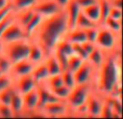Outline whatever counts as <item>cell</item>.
Returning a JSON list of instances; mask_svg holds the SVG:
<instances>
[{
  "mask_svg": "<svg viewBox=\"0 0 123 119\" xmlns=\"http://www.w3.org/2000/svg\"><path fill=\"white\" fill-rule=\"evenodd\" d=\"M68 30L67 14L65 9H63L56 14L44 17L29 39L38 43L47 56L53 53L56 45L65 38Z\"/></svg>",
  "mask_w": 123,
  "mask_h": 119,
  "instance_id": "obj_1",
  "label": "cell"
},
{
  "mask_svg": "<svg viewBox=\"0 0 123 119\" xmlns=\"http://www.w3.org/2000/svg\"><path fill=\"white\" fill-rule=\"evenodd\" d=\"M98 89L104 95H109L112 89L121 83V63L120 58L116 55V50L106 52L103 64L98 67Z\"/></svg>",
  "mask_w": 123,
  "mask_h": 119,
  "instance_id": "obj_2",
  "label": "cell"
},
{
  "mask_svg": "<svg viewBox=\"0 0 123 119\" xmlns=\"http://www.w3.org/2000/svg\"><path fill=\"white\" fill-rule=\"evenodd\" d=\"M29 48H30V39L25 38V39H21V40H16L1 45L0 46V51L13 64L18 61H22V60L28 59Z\"/></svg>",
  "mask_w": 123,
  "mask_h": 119,
  "instance_id": "obj_3",
  "label": "cell"
},
{
  "mask_svg": "<svg viewBox=\"0 0 123 119\" xmlns=\"http://www.w3.org/2000/svg\"><path fill=\"white\" fill-rule=\"evenodd\" d=\"M91 83H85V85H76L70 91L69 96L66 100L69 111L76 112L79 107L83 106L86 103V100L89 95L91 94Z\"/></svg>",
  "mask_w": 123,
  "mask_h": 119,
  "instance_id": "obj_4",
  "label": "cell"
},
{
  "mask_svg": "<svg viewBox=\"0 0 123 119\" xmlns=\"http://www.w3.org/2000/svg\"><path fill=\"white\" fill-rule=\"evenodd\" d=\"M118 36H120V35L115 34L111 30H109L108 28H106L105 26L99 25V29H98L97 38L95 40V45L96 47L104 50L105 52L112 51V50H116L117 43L119 42Z\"/></svg>",
  "mask_w": 123,
  "mask_h": 119,
  "instance_id": "obj_5",
  "label": "cell"
},
{
  "mask_svg": "<svg viewBox=\"0 0 123 119\" xmlns=\"http://www.w3.org/2000/svg\"><path fill=\"white\" fill-rule=\"evenodd\" d=\"M25 38H27V36H26V34H25L24 28L14 20V21L6 28L3 34L1 35V38H0V46L4 45V43L12 42V41L25 39Z\"/></svg>",
  "mask_w": 123,
  "mask_h": 119,
  "instance_id": "obj_6",
  "label": "cell"
},
{
  "mask_svg": "<svg viewBox=\"0 0 123 119\" xmlns=\"http://www.w3.org/2000/svg\"><path fill=\"white\" fill-rule=\"evenodd\" d=\"M31 9L43 17L51 16L63 10L54 0H38Z\"/></svg>",
  "mask_w": 123,
  "mask_h": 119,
  "instance_id": "obj_7",
  "label": "cell"
},
{
  "mask_svg": "<svg viewBox=\"0 0 123 119\" xmlns=\"http://www.w3.org/2000/svg\"><path fill=\"white\" fill-rule=\"evenodd\" d=\"M40 111L43 113V116H51V117H60V116H65L67 112L69 111L66 101H55V102L49 103L44 105Z\"/></svg>",
  "mask_w": 123,
  "mask_h": 119,
  "instance_id": "obj_8",
  "label": "cell"
},
{
  "mask_svg": "<svg viewBox=\"0 0 123 119\" xmlns=\"http://www.w3.org/2000/svg\"><path fill=\"white\" fill-rule=\"evenodd\" d=\"M94 66L91 65L87 61H84L81 66L74 73L76 85H85V83H91L93 78Z\"/></svg>",
  "mask_w": 123,
  "mask_h": 119,
  "instance_id": "obj_9",
  "label": "cell"
},
{
  "mask_svg": "<svg viewBox=\"0 0 123 119\" xmlns=\"http://www.w3.org/2000/svg\"><path fill=\"white\" fill-rule=\"evenodd\" d=\"M13 86L17 92H19L21 94H25L30 90L35 89L37 87V82L34 79L32 75L28 74L13 78Z\"/></svg>",
  "mask_w": 123,
  "mask_h": 119,
  "instance_id": "obj_10",
  "label": "cell"
},
{
  "mask_svg": "<svg viewBox=\"0 0 123 119\" xmlns=\"http://www.w3.org/2000/svg\"><path fill=\"white\" fill-rule=\"evenodd\" d=\"M103 103H104V100H102L99 95L91 92V94L89 95V98L86 100V103H85L86 115L90 116V117H99Z\"/></svg>",
  "mask_w": 123,
  "mask_h": 119,
  "instance_id": "obj_11",
  "label": "cell"
},
{
  "mask_svg": "<svg viewBox=\"0 0 123 119\" xmlns=\"http://www.w3.org/2000/svg\"><path fill=\"white\" fill-rule=\"evenodd\" d=\"M34 67H35V64H32L28 59H25V60L16 62V63H13L11 65L9 74L12 76V78L24 76V75L31 74Z\"/></svg>",
  "mask_w": 123,
  "mask_h": 119,
  "instance_id": "obj_12",
  "label": "cell"
},
{
  "mask_svg": "<svg viewBox=\"0 0 123 119\" xmlns=\"http://www.w3.org/2000/svg\"><path fill=\"white\" fill-rule=\"evenodd\" d=\"M24 101V113H34L38 109L39 105V95L37 87L35 89L23 94Z\"/></svg>",
  "mask_w": 123,
  "mask_h": 119,
  "instance_id": "obj_13",
  "label": "cell"
},
{
  "mask_svg": "<svg viewBox=\"0 0 123 119\" xmlns=\"http://www.w3.org/2000/svg\"><path fill=\"white\" fill-rule=\"evenodd\" d=\"M37 90H38V95H39L38 108H42L44 105L49 104V103L58 101V99L52 93L51 90H50L45 85H43V83L37 85Z\"/></svg>",
  "mask_w": 123,
  "mask_h": 119,
  "instance_id": "obj_14",
  "label": "cell"
},
{
  "mask_svg": "<svg viewBox=\"0 0 123 119\" xmlns=\"http://www.w3.org/2000/svg\"><path fill=\"white\" fill-rule=\"evenodd\" d=\"M66 14H67V21H68V27L69 29H72L76 26V21L79 13L81 12V8L77 3L76 0H70L68 6L65 8Z\"/></svg>",
  "mask_w": 123,
  "mask_h": 119,
  "instance_id": "obj_15",
  "label": "cell"
},
{
  "mask_svg": "<svg viewBox=\"0 0 123 119\" xmlns=\"http://www.w3.org/2000/svg\"><path fill=\"white\" fill-rule=\"evenodd\" d=\"M45 59V53L43 49L38 45L37 42L30 40V48H29V53H28V60L31 62L32 64H39L43 62Z\"/></svg>",
  "mask_w": 123,
  "mask_h": 119,
  "instance_id": "obj_16",
  "label": "cell"
},
{
  "mask_svg": "<svg viewBox=\"0 0 123 119\" xmlns=\"http://www.w3.org/2000/svg\"><path fill=\"white\" fill-rule=\"evenodd\" d=\"M31 75L34 77V79L36 80L37 85H41V83H43L47 80L48 77H49V72H48V68L44 61L35 65L34 69L31 72Z\"/></svg>",
  "mask_w": 123,
  "mask_h": 119,
  "instance_id": "obj_17",
  "label": "cell"
},
{
  "mask_svg": "<svg viewBox=\"0 0 123 119\" xmlns=\"http://www.w3.org/2000/svg\"><path fill=\"white\" fill-rule=\"evenodd\" d=\"M43 19H44V17H43L42 15H40L39 13H36V12L34 13L31 19L24 26V30H25V34H26V36H27V38H30V37L34 35V33L36 32L37 28L39 27V25H40L41 22L43 21Z\"/></svg>",
  "mask_w": 123,
  "mask_h": 119,
  "instance_id": "obj_18",
  "label": "cell"
},
{
  "mask_svg": "<svg viewBox=\"0 0 123 119\" xmlns=\"http://www.w3.org/2000/svg\"><path fill=\"white\" fill-rule=\"evenodd\" d=\"M65 39H67L70 43H82L86 40V37H85V33L83 29L80 28H72L69 29L67 32L65 36Z\"/></svg>",
  "mask_w": 123,
  "mask_h": 119,
  "instance_id": "obj_19",
  "label": "cell"
},
{
  "mask_svg": "<svg viewBox=\"0 0 123 119\" xmlns=\"http://www.w3.org/2000/svg\"><path fill=\"white\" fill-rule=\"evenodd\" d=\"M105 56H106V52H105L104 50L99 49L98 47H96L95 49L89 54L86 61L89 62L91 65H93L94 67L98 68L103 64V62H104Z\"/></svg>",
  "mask_w": 123,
  "mask_h": 119,
  "instance_id": "obj_20",
  "label": "cell"
},
{
  "mask_svg": "<svg viewBox=\"0 0 123 119\" xmlns=\"http://www.w3.org/2000/svg\"><path fill=\"white\" fill-rule=\"evenodd\" d=\"M10 106L12 108L13 113H14V117L15 116H19L22 115V113H24V101H23V94H21L19 92H17L15 90L14 94L12 96L11 100Z\"/></svg>",
  "mask_w": 123,
  "mask_h": 119,
  "instance_id": "obj_21",
  "label": "cell"
},
{
  "mask_svg": "<svg viewBox=\"0 0 123 119\" xmlns=\"http://www.w3.org/2000/svg\"><path fill=\"white\" fill-rule=\"evenodd\" d=\"M83 13L89 17L91 21H93L94 23L98 24L99 25V21H100V11H99V4H98V1L96 3L92 4V6H89L86 8L81 9Z\"/></svg>",
  "mask_w": 123,
  "mask_h": 119,
  "instance_id": "obj_22",
  "label": "cell"
},
{
  "mask_svg": "<svg viewBox=\"0 0 123 119\" xmlns=\"http://www.w3.org/2000/svg\"><path fill=\"white\" fill-rule=\"evenodd\" d=\"M44 63L47 65L48 72H49V76H53V75H58L62 73L61 66L58 64L57 60H56L54 53L50 54V55H47L44 59Z\"/></svg>",
  "mask_w": 123,
  "mask_h": 119,
  "instance_id": "obj_23",
  "label": "cell"
},
{
  "mask_svg": "<svg viewBox=\"0 0 123 119\" xmlns=\"http://www.w3.org/2000/svg\"><path fill=\"white\" fill-rule=\"evenodd\" d=\"M38 0H10V4L14 12L31 9Z\"/></svg>",
  "mask_w": 123,
  "mask_h": 119,
  "instance_id": "obj_24",
  "label": "cell"
},
{
  "mask_svg": "<svg viewBox=\"0 0 123 119\" xmlns=\"http://www.w3.org/2000/svg\"><path fill=\"white\" fill-rule=\"evenodd\" d=\"M34 10L32 9H26V10H23V11H18V12H14V15H15V21L24 28V26L28 23L31 16L34 15Z\"/></svg>",
  "mask_w": 123,
  "mask_h": 119,
  "instance_id": "obj_25",
  "label": "cell"
},
{
  "mask_svg": "<svg viewBox=\"0 0 123 119\" xmlns=\"http://www.w3.org/2000/svg\"><path fill=\"white\" fill-rule=\"evenodd\" d=\"M106 100L111 105L113 112H115L116 118H121L122 117V102L121 98H117V96H111V95H105Z\"/></svg>",
  "mask_w": 123,
  "mask_h": 119,
  "instance_id": "obj_26",
  "label": "cell"
},
{
  "mask_svg": "<svg viewBox=\"0 0 123 119\" xmlns=\"http://www.w3.org/2000/svg\"><path fill=\"white\" fill-rule=\"evenodd\" d=\"M102 25L105 26L106 28H108L109 30H111L115 34L117 35L121 34V30H122L121 20H115V19H111V17H107Z\"/></svg>",
  "mask_w": 123,
  "mask_h": 119,
  "instance_id": "obj_27",
  "label": "cell"
},
{
  "mask_svg": "<svg viewBox=\"0 0 123 119\" xmlns=\"http://www.w3.org/2000/svg\"><path fill=\"white\" fill-rule=\"evenodd\" d=\"M94 25H98V24H96V23H94L93 21H91V20L81 11V12L79 13L78 17H77L74 28H80V29L84 30V29H86V28L91 27V26H94Z\"/></svg>",
  "mask_w": 123,
  "mask_h": 119,
  "instance_id": "obj_28",
  "label": "cell"
},
{
  "mask_svg": "<svg viewBox=\"0 0 123 119\" xmlns=\"http://www.w3.org/2000/svg\"><path fill=\"white\" fill-rule=\"evenodd\" d=\"M50 90H51V92L58 99V100H62V101L67 100V98L70 94V91H71L70 88L66 87V86H64V85L60 86V87H56V88H51Z\"/></svg>",
  "mask_w": 123,
  "mask_h": 119,
  "instance_id": "obj_29",
  "label": "cell"
},
{
  "mask_svg": "<svg viewBox=\"0 0 123 119\" xmlns=\"http://www.w3.org/2000/svg\"><path fill=\"white\" fill-rule=\"evenodd\" d=\"M98 4H99V11H100L99 25H102V24L105 22V20L109 16L111 4H110V1H109V0H98Z\"/></svg>",
  "mask_w": 123,
  "mask_h": 119,
  "instance_id": "obj_30",
  "label": "cell"
},
{
  "mask_svg": "<svg viewBox=\"0 0 123 119\" xmlns=\"http://www.w3.org/2000/svg\"><path fill=\"white\" fill-rule=\"evenodd\" d=\"M56 51H60L61 53L65 54L67 56H70L71 54H74V49H72V43H70L67 39L64 38L63 40H61L60 42L56 45L55 47Z\"/></svg>",
  "mask_w": 123,
  "mask_h": 119,
  "instance_id": "obj_31",
  "label": "cell"
},
{
  "mask_svg": "<svg viewBox=\"0 0 123 119\" xmlns=\"http://www.w3.org/2000/svg\"><path fill=\"white\" fill-rule=\"evenodd\" d=\"M14 92H15V88H14V86H13V83L10 86V87H8L4 90H2V91L0 92V104L10 105Z\"/></svg>",
  "mask_w": 123,
  "mask_h": 119,
  "instance_id": "obj_32",
  "label": "cell"
},
{
  "mask_svg": "<svg viewBox=\"0 0 123 119\" xmlns=\"http://www.w3.org/2000/svg\"><path fill=\"white\" fill-rule=\"evenodd\" d=\"M61 76H62V79H63V85L66 86V87L72 88L76 86V80H74V75L71 70L69 69H65L61 73Z\"/></svg>",
  "mask_w": 123,
  "mask_h": 119,
  "instance_id": "obj_33",
  "label": "cell"
},
{
  "mask_svg": "<svg viewBox=\"0 0 123 119\" xmlns=\"http://www.w3.org/2000/svg\"><path fill=\"white\" fill-rule=\"evenodd\" d=\"M83 60L80 59L79 56H77L76 54H71V55L68 58V67L67 69L71 70L72 73H74L79 67L81 66V64L83 63Z\"/></svg>",
  "mask_w": 123,
  "mask_h": 119,
  "instance_id": "obj_34",
  "label": "cell"
},
{
  "mask_svg": "<svg viewBox=\"0 0 123 119\" xmlns=\"http://www.w3.org/2000/svg\"><path fill=\"white\" fill-rule=\"evenodd\" d=\"M99 117H104V118H116L115 112H113L111 105L109 104V102L106 100L105 98V101L103 103V107H102V112H100V116Z\"/></svg>",
  "mask_w": 123,
  "mask_h": 119,
  "instance_id": "obj_35",
  "label": "cell"
},
{
  "mask_svg": "<svg viewBox=\"0 0 123 119\" xmlns=\"http://www.w3.org/2000/svg\"><path fill=\"white\" fill-rule=\"evenodd\" d=\"M98 29H99V25H94V26H91V27L86 28V29H84L86 40L95 43V40L98 35Z\"/></svg>",
  "mask_w": 123,
  "mask_h": 119,
  "instance_id": "obj_36",
  "label": "cell"
},
{
  "mask_svg": "<svg viewBox=\"0 0 123 119\" xmlns=\"http://www.w3.org/2000/svg\"><path fill=\"white\" fill-rule=\"evenodd\" d=\"M53 53H54V55H55L56 60H57L58 64H60L62 72L65 70V69H67V67H68V58H69V56L65 55V54L61 53L60 51H56V50H54Z\"/></svg>",
  "mask_w": 123,
  "mask_h": 119,
  "instance_id": "obj_37",
  "label": "cell"
},
{
  "mask_svg": "<svg viewBox=\"0 0 123 119\" xmlns=\"http://www.w3.org/2000/svg\"><path fill=\"white\" fill-rule=\"evenodd\" d=\"M11 65H12V63L10 62V60L0 51V69H1L4 74H9V73H10Z\"/></svg>",
  "mask_w": 123,
  "mask_h": 119,
  "instance_id": "obj_38",
  "label": "cell"
},
{
  "mask_svg": "<svg viewBox=\"0 0 123 119\" xmlns=\"http://www.w3.org/2000/svg\"><path fill=\"white\" fill-rule=\"evenodd\" d=\"M14 20H15V15H14V12H12L6 17H4L2 21H0V38H1V35L3 34V32L6 30V28L8 27Z\"/></svg>",
  "mask_w": 123,
  "mask_h": 119,
  "instance_id": "obj_39",
  "label": "cell"
},
{
  "mask_svg": "<svg viewBox=\"0 0 123 119\" xmlns=\"http://www.w3.org/2000/svg\"><path fill=\"white\" fill-rule=\"evenodd\" d=\"M72 49H74V54H76L77 56H79L80 59H82L83 61H86L89 54L85 52V50L83 49V47L81 46V43H74L72 45Z\"/></svg>",
  "mask_w": 123,
  "mask_h": 119,
  "instance_id": "obj_40",
  "label": "cell"
},
{
  "mask_svg": "<svg viewBox=\"0 0 123 119\" xmlns=\"http://www.w3.org/2000/svg\"><path fill=\"white\" fill-rule=\"evenodd\" d=\"M13 83V78L10 74H3L0 76V92Z\"/></svg>",
  "mask_w": 123,
  "mask_h": 119,
  "instance_id": "obj_41",
  "label": "cell"
},
{
  "mask_svg": "<svg viewBox=\"0 0 123 119\" xmlns=\"http://www.w3.org/2000/svg\"><path fill=\"white\" fill-rule=\"evenodd\" d=\"M11 117H14V113H13L10 105L0 104V118H11Z\"/></svg>",
  "mask_w": 123,
  "mask_h": 119,
  "instance_id": "obj_42",
  "label": "cell"
},
{
  "mask_svg": "<svg viewBox=\"0 0 123 119\" xmlns=\"http://www.w3.org/2000/svg\"><path fill=\"white\" fill-rule=\"evenodd\" d=\"M108 17H111V19H115V20H121L122 19V9L111 7Z\"/></svg>",
  "mask_w": 123,
  "mask_h": 119,
  "instance_id": "obj_43",
  "label": "cell"
},
{
  "mask_svg": "<svg viewBox=\"0 0 123 119\" xmlns=\"http://www.w3.org/2000/svg\"><path fill=\"white\" fill-rule=\"evenodd\" d=\"M14 12L12 9V7H11V4H9V6L4 7V8L0 9V21H2V20L4 19V17H6L10 13Z\"/></svg>",
  "mask_w": 123,
  "mask_h": 119,
  "instance_id": "obj_44",
  "label": "cell"
},
{
  "mask_svg": "<svg viewBox=\"0 0 123 119\" xmlns=\"http://www.w3.org/2000/svg\"><path fill=\"white\" fill-rule=\"evenodd\" d=\"M81 46L83 47V49L85 50V52H86L87 54H90V53H91V52L96 48V45H95V43H94V42H91V41H87V40H85L84 42L81 43Z\"/></svg>",
  "mask_w": 123,
  "mask_h": 119,
  "instance_id": "obj_45",
  "label": "cell"
},
{
  "mask_svg": "<svg viewBox=\"0 0 123 119\" xmlns=\"http://www.w3.org/2000/svg\"><path fill=\"white\" fill-rule=\"evenodd\" d=\"M76 1H77V3L79 4V7H80L81 9H83V8H86V7L96 3L98 0H76Z\"/></svg>",
  "mask_w": 123,
  "mask_h": 119,
  "instance_id": "obj_46",
  "label": "cell"
},
{
  "mask_svg": "<svg viewBox=\"0 0 123 119\" xmlns=\"http://www.w3.org/2000/svg\"><path fill=\"white\" fill-rule=\"evenodd\" d=\"M54 1H55L62 9H65L66 7L68 6V3L70 2V0H54Z\"/></svg>",
  "mask_w": 123,
  "mask_h": 119,
  "instance_id": "obj_47",
  "label": "cell"
},
{
  "mask_svg": "<svg viewBox=\"0 0 123 119\" xmlns=\"http://www.w3.org/2000/svg\"><path fill=\"white\" fill-rule=\"evenodd\" d=\"M110 4H111V7L122 9V0H111Z\"/></svg>",
  "mask_w": 123,
  "mask_h": 119,
  "instance_id": "obj_48",
  "label": "cell"
},
{
  "mask_svg": "<svg viewBox=\"0 0 123 119\" xmlns=\"http://www.w3.org/2000/svg\"><path fill=\"white\" fill-rule=\"evenodd\" d=\"M9 4H10V0H0V9L4 8Z\"/></svg>",
  "mask_w": 123,
  "mask_h": 119,
  "instance_id": "obj_49",
  "label": "cell"
},
{
  "mask_svg": "<svg viewBox=\"0 0 123 119\" xmlns=\"http://www.w3.org/2000/svg\"><path fill=\"white\" fill-rule=\"evenodd\" d=\"M3 74H4V73H3V72H2V70H1V69H0V76H1V75H3Z\"/></svg>",
  "mask_w": 123,
  "mask_h": 119,
  "instance_id": "obj_50",
  "label": "cell"
},
{
  "mask_svg": "<svg viewBox=\"0 0 123 119\" xmlns=\"http://www.w3.org/2000/svg\"><path fill=\"white\" fill-rule=\"evenodd\" d=\"M109 1H111V0H109Z\"/></svg>",
  "mask_w": 123,
  "mask_h": 119,
  "instance_id": "obj_51",
  "label": "cell"
}]
</instances>
